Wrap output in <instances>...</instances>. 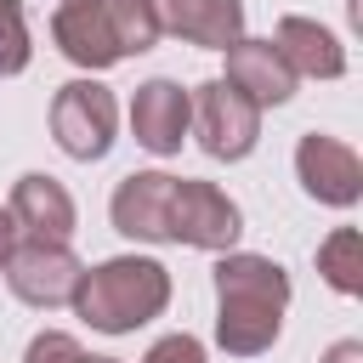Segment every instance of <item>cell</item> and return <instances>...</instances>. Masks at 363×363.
<instances>
[{
	"label": "cell",
	"mask_w": 363,
	"mask_h": 363,
	"mask_svg": "<svg viewBox=\"0 0 363 363\" xmlns=\"http://www.w3.org/2000/svg\"><path fill=\"white\" fill-rule=\"evenodd\" d=\"M289 306V272L267 255L227 250L216 261V340L233 357H255L278 340Z\"/></svg>",
	"instance_id": "1"
},
{
	"label": "cell",
	"mask_w": 363,
	"mask_h": 363,
	"mask_svg": "<svg viewBox=\"0 0 363 363\" xmlns=\"http://www.w3.org/2000/svg\"><path fill=\"white\" fill-rule=\"evenodd\" d=\"M51 40L79 68H113L159 40V17L147 0H62L51 17Z\"/></svg>",
	"instance_id": "2"
},
{
	"label": "cell",
	"mask_w": 363,
	"mask_h": 363,
	"mask_svg": "<svg viewBox=\"0 0 363 363\" xmlns=\"http://www.w3.org/2000/svg\"><path fill=\"white\" fill-rule=\"evenodd\" d=\"M68 306L102 335H130L170 306V272L147 255H113V261L79 272V289Z\"/></svg>",
	"instance_id": "3"
},
{
	"label": "cell",
	"mask_w": 363,
	"mask_h": 363,
	"mask_svg": "<svg viewBox=\"0 0 363 363\" xmlns=\"http://www.w3.org/2000/svg\"><path fill=\"white\" fill-rule=\"evenodd\" d=\"M113 125H119V108H113V91L96 85V79H68L51 102V136L68 159L91 164L113 147Z\"/></svg>",
	"instance_id": "4"
},
{
	"label": "cell",
	"mask_w": 363,
	"mask_h": 363,
	"mask_svg": "<svg viewBox=\"0 0 363 363\" xmlns=\"http://www.w3.org/2000/svg\"><path fill=\"white\" fill-rule=\"evenodd\" d=\"M187 108H193V130H199V147L210 153V159H244L255 142H261V108L250 102V96H238L227 79H204L193 96H187Z\"/></svg>",
	"instance_id": "5"
},
{
	"label": "cell",
	"mask_w": 363,
	"mask_h": 363,
	"mask_svg": "<svg viewBox=\"0 0 363 363\" xmlns=\"http://www.w3.org/2000/svg\"><path fill=\"white\" fill-rule=\"evenodd\" d=\"M244 233L238 204L216 187V182H187L176 176L170 187V244H193V250H233Z\"/></svg>",
	"instance_id": "6"
},
{
	"label": "cell",
	"mask_w": 363,
	"mask_h": 363,
	"mask_svg": "<svg viewBox=\"0 0 363 363\" xmlns=\"http://www.w3.org/2000/svg\"><path fill=\"white\" fill-rule=\"evenodd\" d=\"M79 261H74V250L68 244H17L11 250V261H6V284H11V295L23 301V306H40V312H51V306H68L74 301V289H79Z\"/></svg>",
	"instance_id": "7"
},
{
	"label": "cell",
	"mask_w": 363,
	"mask_h": 363,
	"mask_svg": "<svg viewBox=\"0 0 363 363\" xmlns=\"http://www.w3.org/2000/svg\"><path fill=\"white\" fill-rule=\"evenodd\" d=\"M295 176H301V187L318 199V204H335V210H346V204H357V193H363V159L340 142V136H301V147H295Z\"/></svg>",
	"instance_id": "8"
},
{
	"label": "cell",
	"mask_w": 363,
	"mask_h": 363,
	"mask_svg": "<svg viewBox=\"0 0 363 363\" xmlns=\"http://www.w3.org/2000/svg\"><path fill=\"white\" fill-rule=\"evenodd\" d=\"M6 210L17 221V238H28V244H68L74 238V199L57 176H40V170L17 176Z\"/></svg>",
	"instance_id": "9"
},
{
	"label": "cell",
	"mask_w": 363,
	"mask_h": 363,
	"mask_svg": "<svg viewBox=\"0 0 363 363\" xmlns=\"http://www.w3.org/2000/svg\"><path fill=\"white\" fill-rule=\"evenodd\" d=\"M170 187H176V176H164V170L125 176L113 187V204H108L113 227L125 238H142V244H170Z\"/></svg>",
	"instance_id": "10"
},
{
	"label": "cell",
	"mask_w": 363,
	"mask_h": 363,
	"mask_svg": "<svg viewBox=\"0 0 363 363\" xmlns=\"http://www.w3.org/2000/svg\"><path fill=\"white\" fill-rule=\"evenodd\" d=\"M159 17V34L170 28L187 45L204 51H227L233 40H244V0H147Z\"/></svg>",
	"instance_id": "11"
},
{
	"label": "cell",
	"mask_w": 363,
	"mask_h": 363,
	"mask_svg": "<svg viewBox=\"0 0 363 363\" xmlns=\"http://www.w3.org/2000/svg\"><path fill=\"white\" fill-rule=\"evenodd\" d=\"M187 119H193V108H187V91L176 79L136 85V96H130V136L147 153H176L182 136H187Z\"/></svg>",
	"instance_id": "12"
},
{
	"label": "cell",
	"mask_w": 363,
	"mask_h": 363,
	"mask_svg": "<svg viewBox=\"0 0 363 363\" xmlns=\"http://www.w3.org/2000/svg\"><path fill=\"white\" fill-rule=\"evenodd\" d=\"M227 85L238 96H250L255 108H278L295 96V74L272 40H233L227 45Z\"/></svg>",
	"instance_id": "13"
},
{
	"label": "cell",
	"mask_w": 363,
	"mask_h": 363,
	"mask_svg": "<svg viewBox=\"0 0 363 363\" xmlns=\"http://www.w3.org/2000/svg\"><path fill=\"white\" fill-rule=\"evenodd\" d=\"M272 45H278V57L289 62V74L301 79H340L346 74V51H340V40L323 28V23H312V17H284L278 23V34H272Z\"/></svg>",
	"instance_id": "14"
},
{
	"label": "cell",
	"mask_w": 363,
	"mask_h": 363,
	"mask_svg": "<svg viewBox=\"0 0 363 363\" xmlns=\"http://www.w3.org/2000/svg\"><path fill=\"white\" fill-rule=\"evenodd\" d=\"M318 272H323L329 289L357 295V289H363V233H357V227H335V233L318 244Z\"/></svg>",
	"instance_id": "15"
},
{
	"label": "cell",
	"mask_w": 363,
	"mask_h": 363,
	"mask_svg": "<svg viewBox=\"0 0 363 363\" xmlns=\"http://www.w3.org/2000/svg\"><path fill=\"white\" fill-rule=\"evenodd\" d=\"M28 17H23V0H0V79L23 74L28 68Z\"/></svg>",
	"instance_id": "16"
},
{
	"label": "cell",
	"mask_w": 363,
	"mask_h": 363,
	"mask_svg": "<svg viewBox=\"0 0 363 363\" xmlns=\"http://www.w3.org/2000/svg\"><path fill=\"white\" fill-rule=\"evenodd\" d=\"M23 363H85V352H79V340H74V335L45 329V335H34V340H28Z\"/></svg>",
	"instance_id": "17"
},
{
	"label": "cell",
	"mask_w": 363,
	"mask_h": 363,
	"mask_svg": "<svg viewBox=\"0 0 363 363\" xmlns=\"http://www.w3.org/2000/svg\"><path fill=\"white\" fill-rule=\"evenodd\" d=\"M142 363H204V346H199L193 335H164V340L147 346Z\"/></svg>",
	"instance_id": "18"
},
{
	"label": "cell",
	"mask_w": 363,
	"mask_h": 363,
	"mask_svg": "<svg viewBox=\"0 0 363 363\" xmlns=\"http://www.w3.org/2000/svg\"><path fill=\"white\" fill-rule=\"evenodd\" d=\"M323 363H363V340H335L323 352Z\"/></svg>",
	"instance_id": "19"
},
{
	"label": "cell",
	"mask_w": 363,
	"mask_h": 363,
	"mask_svg": "<svg viewBox=\"0 0 363 363\" xmlns=\"http://www.w3.org/2000/svg\"><path fill=\"white\" fill-rule=\"evenodd\" d=\"M11 250H17V221H11V210H0V272H6Z\"/></svg>",
	"instance_id": "20"
},
{
	"label": "cell",
	"mask_w": 363,
	"mask_h": 363,
	"mask_svg": "<svg viewBox=\"0 0 363 363\" xmlns=\"http://www.w3.org/2000/svg\"><path fill=\"white\" fill-rule=\"evenodd\" d=\"M85 363H119V357H85Z\"/></svg>",
	"instance_id": "21"
}]
</instances>
